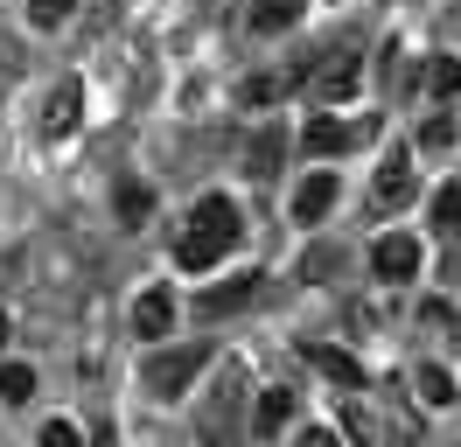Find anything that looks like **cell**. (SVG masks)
Instances as JSON below:
<instances>
[{
  "label": "cell",
  "instance_id": "obj_21",
  "mask_svg": "<svg viewBox=\"0 0 461 447\" xmlns=\"http://www.w3.org/2000/svg\"><path fill=\"white\" fill-rule=\"evenodd\" d=\"M336 441L343 447H377V419L364 406H343V426H336Z\"/></svg>",
  "mask_w": 461,
  "mask_h": 447
},
{
  "label": "cell",
  "instance_id": "obj_6",
  "mask_svg": "<svg viewBox=\"0 0 461 447\" xmlns=\"http://www.w3.org/2000/svg\"><path fill=\"white\" fill-rule=\"evenodd\" d=\"M259 287H266L259 273H230L224 287H203V294H196V315H203V322H224V315H238V307L259 301Z\"/></svg>",
  "mask_w": 461,
  "mask_h": 447
},
{
  "label": "cell",
  "instance_id": "obj_13",
  "mask_svg": "<svg viewBox=\"0 0 461 447\" xmlns=\"http://www.w3.org/2000/svg\"><path fill=\"white\" fill-rule=\"evenodd\" d=\"M280 161H287V133H280V126H259V133H252V147H245V175L273 182V175H280Z\"/></svg>",
  "mask_w": 461,
  "mask_h": 447
},
{
  "label": "cell",
  "instance_id": "obj_16",
  "mask_svg": "<svg viewBox=\"0 0 461 447\" xmlns=\"http://www.w3.org/2000/svg\"><path fill=\"white\" fill-rule=\"evenodd\" d=\"M308 63H315V56H308ZM308 63H294V70H259V78L238 84V98H245V105H273L280 91H294V84H301V70H308Z\"/></svg>",
  "mask_w": 461,
  "mask_h": 447
},
{
  "label": "cell",
  "instance_id": "obj_17",
  "mask_svg": "<svg viewBox=\"0 0 461 447\" xmlns=\"http://www.w3.org/2000/svg\"><path fill=\"white\" fill-rule=\"evenodd\" d=\"M412 391H420V406H455V398H461L447 363H420V370H412Z\"/></svg>",
  "mask_w": 461,
  "mask_h": 447
},
{
  "label": "cell",
  "instance_id": "obj_9",
  "mask_svg": "<svg viewBox=\"0 0 461 447\" xmlns=\"http://www.w3.org/2000/svg\"><path fill=\"white\" fill-rule=\"evenodd\" d=\"M168 329H175V294H168V287H147L140 301H133V335L161 342Z\"/></svg>",
  "mask_w": 461,
  "mask_h": 447
},
{
  "label": "cell",
  "instance_id": "obj_19",
  "mask_svg": "<svg viewBox=\"0 0 461 447\" xmlns=\"http://www.w3.org/2000/svg\"><path fill=\"white\" fill-rule=\"evenodd\" d=\"M113 210H119V224H147V217H154V189H147V182H119Z\"/></svg>",
  "mask_w": 461,
  "mask_h": 447
},
{
  "label": "cell",
  "instance_id": "obj_22",
  "mask_svg": "<svg viewBox=\"0 0 461 447\" xmlns=\"http://www.w3.org/2000/svg\"><path fill=\"white\" fill-rule=\"evenodd\" d=\"M427 91H433V98H455V91H461V63H455V56H433V63H427Z\"/></svg>",
  "mask_w": 461,
  "mask_h": 447
},
{
  "label": "cell",
  "instance_id": "obj_26",
  "mask_svg": "<svg viewBox=\"0 0 461 447\" xmlns=\"http://www.w3.org/2000/svg\"><path fill=\"white\" fill-rule=\"evenodd\" d=\"M447 140H455V126H447V119H433L427 133H420V147H447Z\"/></svg>",
  "mask_w": 461,
  "mask_h": 447
},
{
  "label": "cell",
  "instance_id": "obj_7",
  "mask_svg": "<svg viewBox=\"0 0 461 447\" xmlns=\"http://www.w3.org/2000/svg\"><path fill=\"white\" fill-rule=\"evenodd\" d=\"M301 363H308V370H321L329 385L364 391V357H349V350H336V342H301Z\"/></svg>",
  "mask_w": 461,
  "mask_h": 447
},
{
  "label": "cell",
  "instance_id": "obj_1",
  "mask_svg": "<svg viewBox=\"0 0 461 447\" xmlns=\"http://www.w3.org/2000/svg\"><path fill=\"white\" fill-rule=\"evenodd\" d=\"M238 238H245L238 203L230 196H203L196 210H189V224L175 231V266L182 273H210V266H224L230 251H238Z\"/></svg>",
  "mask_w": 461,
  "mask_h": 447
},
{
  "label": "cell",
  "instance_id": "obj_8",
  "mask_svg": "<svg viewBox=\"0 0 461 447\" xmlns=\"http://www.w3.org/2000/svg\"><path fill=\"white\" fill-rule=\"evenodd\" d=\"M371 203H377V210H405V203H412V154H405V147H392V154L377 161Z\"/></svg>",
  "mask_w": 461,
  "mask_h": 447
},
{
  "label": "cell",
  "instance_id": "obj_14",
  "mask_svg": "<svg viewBox=\"0 0 461 447\" xmlns=\"http://www.w3.org/2000/svg\"><path fill=\"white\" fill-rule=\"evenodd\" d=\"M420 329H427L440 350H461V307L440 301V294H427V301H420Z\"/></svg>",
  "mask_w": 461,
  "mask_h": 447
},
{
  "label": "cell",
  "instance_id": "obj_29",
  "mask_svg": "<svg viewBox=\"0 0 461 447\" xmlns=\"http://www.w3.org/2000/svg\"><path fill=\"white\" fill-rule=\"evenodd\" d=\"M210 447H224V441H210Z\"/></svg>",
  "mask_w": 461,
  "mask_h": 447
},
{
  "label": "cell",
  "instance_id": "obj_11",
  "mask_svg": "<svg viewBox=\"0 0 461 447\" xmlns=\"http://www.w3.org/2000/svg\"><path fill=\"white\" fill-rule=\"evenodd\" d=\"M77 119H85V84H57V91H50V105H42V133L63 140Z\"/></svg>",
  "mask_w": 461,
  "mask_h": 447
},
{
  "label": "cell",
  "instance_id": "obj_15",
  "mask_svg": "<svg viewBox=\"0 0 461 447\" xmlns=\"http://www.w3.org/2000/svg\"><path fill=\"white\" fill-rule=\"evenodd\" d=\"M329 210H336V175H308L294 189V224H321Z\"/></svg>",
  "mask_w": 461,
  "mask_h": 447
},
{
  "label": "cell",
  "instance_id": "obj_18",
  "mask_svg": "<svg viewBox=\"0 0 461 447\" xmlns=\"http://www.w3.org/2000/svg\"><path fill=\"white\" fill-rule=\"evenodd\" d=\"M42 378H35V363H0V406H29Z\"/></svg>",
  "mask_w": 461,
  "mask_h": 447
},
{
  "label": "cell",
  "instance_id": "obj_27",
  "mask_svg": "<svg viewBox=\"0 0 461 447\" xmlns=\"http://www.w3.org/2000/svg\"><path fill=\"white\" fill-rule=\"evenodd\" d=\"M85 447H119V433H113V419H98V426H91V433H85Z\"/></svg>",
  "mask_w": 461,
  "mask_h": 447
},
{
  "label": "cell",
  "instance_id": "obj_20",
  "mask_svg": "<svg viewBox=\"0 0 461 447\" xmlns=\"http://www.w3.org/2000/svg\"><path fill=\"white\" fill-rule=\"evenodd\" d=\"M433 231H440V238H461V182H447V189L433 196Z\"/></svg>",
  "mask_w": 461,
  "mask_h": 447
},
{
  "label": "cell",
  "instance_id": "obj_28",
  "mask_svg": "<svg viewBox=\"0 0 461 447\" xmlns=\"http://www.w3.org/2000/svg\"><path fill=\"white\" fill-rule=\"evenodd\" d=\"M0 342H7V315H0Z\"/></svg>",
  "mask_w": 461,
  "mask_h": 447
},
{
  "label": "cell",
  "instance_id": "obj_23",
  "mask_svg": "<svg viewBox=\"0 0 461 447\" xmlns=\"http://www.w3.org/2000/svg\"><path fill=\"white\" fill-rule=\"evenodd\" d=\"M35 447H85V426H77V419H50V426L35 433Z\"/></svg>",
  "mask_w": 461,
  "mask_h": 447
},
{
  "label": "cell",
  "instance_id": "obj_4",
  "mask_svg": "<svg viewBox=\"0 0 461 447\" xmlns=\"http://www.w3.org/2000/svg\"><path fill=\"white\" fill-rule=\"evenodd\" d=\"M420 266H427V245H420L412 231H384V238L371 245V279H384V287L420 279Z\"/></svg>",
  "mask_w": 461,
  "mask_h": 447
},
{
  "label": "cell",
  "instance_id": "obj_10",
  "mask_svg": "<svg viewBox=\"0 0 461 447\" xmlns=\"http://www.w3.org/2000/svg\"><path fill=\"white\" fill-rule=\"evenodd\" d=\"M294 413H301L294 385H266V391H259V406H252V426H259V433H287Z\"/></svg>",
  "mask_w": 461,
  "mask_h": 447
},
{
  "label": "cell",
  "instance_id": "obj_12",
  "mask_svg": "<svg viewBox=\"0 0 461 447\" xmlns=\"http://www.w3.org/2000/svg\"><path fill=\"white\" fill-rule=\"evenodd\" d=\"M301 14H308V0H252V7H245V28H252V35H287Z\"/></svg>",
  "mask_w": 461,
  "mask_h": 447
},
{
  "label": "cell",
  "instance_id": "obj_2",
  "mask_svg": "<svg viewBox=\"0 0 461 447\" xmlns=\"http://www.w3.org/2000/svg\"><path fill=\"white\" fill-rule=\"evenodd\" d=\"M203 363H210V342H168V350L140 357V391H147V398H161V406H175V398L196 391Z\"/></svg>",
  "mask_w": 461,
  "mask_h": 447
},
{
  "label": "cell",
  "instance_id": "obj_24",
  "mask_svg": "<svg viewBox=\"0 0 461 447\" xmlns=\"http://www.w3.org/2000/svg\"><path fill=\"white\" fill-rule=\"evenodd\" d=\"M70 7H77V0H29V14L42 28H57V22H70Z\"/></svg>",
  "mask_w": 461,
  "mask_h": 447
},
{
  "label": "cell",
  "instance_id": "obj_3",
  "mask_svg": "<svg viewBox=\"0 0 461 447\" xmlns=\"http://www.w3.org/2000/svg\"><path fill=\"white\" fill-rule=\"evenodd\" d=\"M357 84H364V56H357V50H336L329 63H308V70H301L308 105H343Z\"/></svg>",
  "mask_w": 461,
  "mask_h": 447
},
{
  "label": "cell",
  "instance_id": "obj_25",
  "mask_svg": "<svg viewBox=\"0 0 461 447\" xmlns=\"http://www.w3.org/2000/svg\"><path fill=\"white\" fill-rule=\"evenodd\" d=\"M294 447H343L336 426H294Z\"/></svg>",
  "mask_w": 461,
  "mask_h": 447
},
{
  "label": "cell",
  "instance_id": "obj_5",
  "mask_svg": "<svg viewBox=\"0 0 461 447\" xmlns=\"http://www.w3.org/2000/svg\"><path fill=\"white\" fill-rule=\"evenodd\" d=\"M371 133H377L371 112H364V119H308V126H301V147L329 161V154H349V147H364Z\"/></svg>",
  "mask_w": 461,
  "mask_h": 447
}]
</instances>
